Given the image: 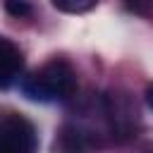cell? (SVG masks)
I'll list each match as a JSON object with an SVG mask.
<instances>
[{"label":"cell","instance_id":"1","mask_svg":"<svg viewBox=\"0 0 153 153\" xmlns=\"http://www.w3.org/2000/svg\"><path fill=\"white\" fill-rule=\"evenodd\" d=\"M22 91L31 100H65L76 91V74L65 60H53L22 79Z\"/></svg>","mask_w":153,"mask_h":153},{"label":"cell","instance_id":"2","mask_svg":"<svg viewBox=\"0 0 153 153\" xmlns=\"http://www.w3.org/2000/svg\"><path fill=\"white\" fill-rule=\"evenodd\" d=\"M38 134L22 115H7L0 122V153H36Z\"/></svg>","mask_w":153,"mask_h":153},{"label":"cell","instance_id":"3","mask_svg":"<svg viewBox=\"0 0 153 153\" xmlns=\"http://www.w3.org/2000/svg\"><path fill=\"white\" fill-rule=\"evenodd\" d=\"M24 69V57L19 48L5 38H0V91L10 88L14 81H19Z\"/></svg>","mask_w":153,"mask_h":153},{"label":"cell","instance_id":"4","mask_svg":"<svg viewBox=\"0 0 153 153\" xmlns=\"http://www.w3.org/2000/svg\"><path fill=\"white\" fill-rule=\"evenodd\" d=\"M55 151L57 153H86L88 151L86 134L76 127H62L55 139Z\"/></svg>","mask_w":153,"mask_h":153},{"label":"cell","instance_id":"5","mask_svg":"<svg viewBox=\"0 0 153 153\" xmlns=\"http://www.w3.org/2000/svg\"><path fill=\"white\" fill-rule=\"evenodd\" d=\"M60 12H67V14H81V12H88L96 7L98 0H50Z\"/></svg>","mask_w":153,"mask_h":153},{"label":"cell","instance_id":"6","mask_svg":"<svg viewBox=\"0 0 153 153\" xmlns=\"http://www.w3.org/2000/svg\"><path fill=\"white\" fill-rule=\"evenodd\" d=\"M5 10L12 14V17H26L31 12V7L26 5V0H7L5 2Z\"/></svg>","mask_w":153,"mask_h":153},{"label":"cell","instance_id":"7","mask_svg":"<svg viewBox=\"0 0 153 153\" xmlns=\"http://www.w3.org/2000/svg\"><path fill=\"white\" fill-rule=\"evenodd\" d=\"M146 103H148V108L153 110V84L146 86Z\"/></svg>","mask_w":153,"mask_h":153}]
</instances>
